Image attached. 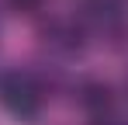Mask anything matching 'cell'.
<instances>
[{
  "instance_id": "cell-1",
  "label": "cell",
  "mask_w": 128,
  "mask_h": 125,
  "mask_svg": "<svg viewBox=\"0 0 128 125\" xmlns=\"http://www.w3.org/2000/svg\"><path fill=\"white\" fill-rule=\"evenodd\" d=\"M45 104V87L28 70H0V108L14 118H35Z\"/></svg>"
},
{
  "instance_id": "cell-2",
  "label": "cell",
  "mask_w": 128,
  "mask_h": 125,
  "mask_svg": "<svg viewBox=\"0 0 128 125\" xmlns=\"http://www.w3.org/2000/svg\"><path fill=\"white\" fill-rule=\"evenodd\" d=\"M42 42L59 56H76L83 49V24L76 18H52L42 28Z\"/></svg>"
},
{
  "instance_id": "cell-3",
  "label": "cell",
  "mask_w": 128,
  "mask_h": 125,
  "mask_svg": "<svg viewBox=\"0 0 128 125\" xmlns=\"http://www.w3.org/2000/svg\"><path fill=\"white\" fill-rule=\"evenodd\" d=\"M125 21V7L121 0H83L80 4V24L100 31V35H114Z\"/></svg>"
},
{
  "instance_id": "cell-4",
  "label": "cell",
  "mask_w": 128,
  "mask_h": 125,
  "mask_svg": "<svg viewBox=\"0 0 128 125\" xmlns=\"http://www.w3.org/2000/svg\"><path fill=\"white\" fill-rule=\"evenodd\" d=\"M80 104H83V111H90L94 118H100V115H111V108H114V90L100 80H83L80 83Z\"/></svg>"
},
{
  "instance_id": "cell-5",
  "label": "cell",
  "mask_w": 128,
  "mask_h": 125,
  "mask_svg": "<svg viewBox=\"0 0 128 125\" xmlns=\"http://www.w3.org/2000/svg\"><path fill=\"white\" fill-rule=\"evenodd\" d=\"M10 11H18V14H31V11H42L45 0H4Z\"/></svg>"
},
{
  "instance_id": "cell-6",
  "label": "cell",
  "mask_w": 128,
  "mask_h": 125,
  "mask_svg": "<svg viewBox=\"0 0 128 125\" xmlns=\"http://www.w3.org/2000/svg\"><path fill=\"white\" fill-rule=\"evenodd\" d=\"M94 125H128V122L118 115H100V118H94Z\"/></svg>"
}]
</instances>
